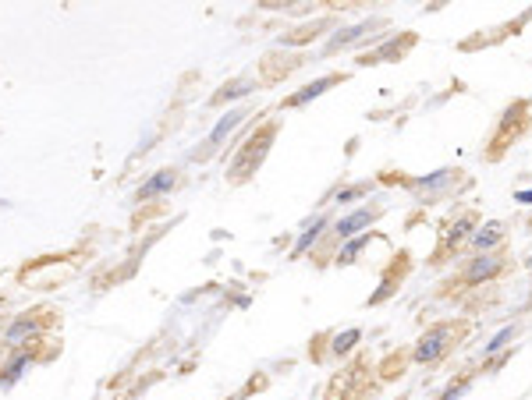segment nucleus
<instances>
[{
	"label": "nucleus",
	"mask_w": 532,
	"mask_h": 400,
	"mask_svg": "<svg viewBox=\"0 0 532 400\" xmlns=\"http://www.w3.org/2000/svg\"><path fill=\"white\" fill-rule=\"evenodd\" d=\"M444 333H447V329H433L429 336H422V347L415 351V358H419V361H429V358H436V354L444 351V343H440V340H444Z\"/></svg>",
	"instance_id": "nucleus-1"
},
{
	"label": "nucleus",
	"mask_w": 532,
	"mask_h": 400,
	"mask_svg": "<svg viewBox=\"0 0 532 400\" xmlns=\"http://www.w3.org/2000/svg\"><path fill=\"white\" fill-rule=\"evenodd\" d=\"M170 184H174V174H170V170H163V174H156L149 184H142V192H139V195H142V199H149V195H156V192H163V188H170Z\"/></svg>",
	"instance_id": "nucleus-2"
},
{
	"label": "nucleus",
	"mask_w": 532,
	"mask_h": 400,
	"mask_svg": "<svg viewBox=\"0 0 532 400\" xmlns=\"http://www.w3.org/2000/svg\"><path fill=\"white\" fill-rule=\"evenodd\" d=\"M330 82H337V78H323V82H316V86H309V89H306V93H299V96H291V100H288V103H291V107H295V103H306V100H309V96H320V93H323V89H327V86H330Z\"/></svg>",
	"instance_id": "nucleus-3"
},
{
	"label": "nucleus",
	"mask_w": 532,
	"mask_h": 400,
	"mask_svg": "<svg viewBox=\"0 0 532 400\" xmlns=\"http://www.w3.org/2000/svg\"><path fill=\"white\" fill-rule=\"evenodd\" d=\"M366 220H369V213H355V216L341 220V227H337V230H341V234H352V230H355V227H362Z\"/></svg>",
	"instance_id": "nucleus-4"
},
{
	"label": "nucleus",
	"mask_w": 532,
	"mask_h": 400,
	"mask_svg": "<svg viewBox=\"0 0 532 400\" xmlns=\"http://www.w3.org/2000/svg\"><path fill=\"white\" fill-rule=\"evenodd\" d=\"M238 117H241V114H227V121H220V128L213 131V142H220V139H224V131H231V128L238 124Z\"/></svg>",
	"instance_id": "nucleus-5"
},
{
	"label": "nucleus",
	"mask_w": 532,
	"mask_h": 400,
	"mask_svg": "<svg viewBox=\"0 0 532 400\" xmlns=\"http://www.w3.org/2000/svg\"><path fill=\"white\" fill-rule=\"evenodd\" d=\"M359 333L352 329V333H345V336H337V351H345V347H352V340H355Z\"/></svg>",
	"instance_id": "nucleus-6"
}]
</instances>
